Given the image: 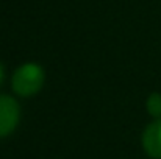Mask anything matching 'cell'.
<instances>
[{
	"label": "cell",
	"instance_id": "cell-1",
	"mask_svg": "<svg viewBox=\"0 0 161 159\" xmlns=\"http://www.w3.org/2000/svg\"><path fill=\"white\" fill-rule=\"evenodd\" d=\"M44 84V72L36 64H24L13 77V89L20 97L35 95Z\"/></svg>",
	"mask_w": 161,
	"mask_h": 159
},
{
	"label": "cell",
	"instance_id": "cell-2",
	"mask_svg": "<svg viewBox=\"0 0 161 159\" xmlns=\"http://www.w3.org/2000/svg\"><path fill=\"white\" fill-rule=\"evenodd\" d=\"M19 122V105L8 95H0V137L14 131Z\"/></svg>",
	"mask_w": 161,
	"mask_h": 159
},
{
	"label": "cell",
	"instance_id": "cell-3",
	"mask_svg": "<svg viewBox=\"0 0 161 159\" xmlns=\"http://www.w3.org/2000/svg\"><path fill=\"white\" fill-rule=\"evenodd\" d=\"M142 145L147 155L153 159H161V120L150 123L142 134Z\"/></svg>",
	"mask_w": 161,
	"mask_h": 159
},
{
	"label": "cell",
	"instance_id": "cell-4",
	"mask_svg": "<svg viewBox=\"0 0 161 159\" xmlns=\"http://www.w3.org/2000/svg\"><path fill=\"white\" fill-rule=\"evenodd\" d=\"M147 111L153 117H161V95L152 94L147 100Z\"/></svg>",
	"mask_w": 161,
	"mask_h": 159
},
{
	"label": "cell",
	"instance_id": "cell-5",
	"mask_svg": "<svg viewBox=\"0 0 161 159\" xmlns=\"http://www.w3.org/2000/svg\"><path fill=\"white\" fill-rule=\"evenodd\" d=\"M2 80H3V67L0 64V83H2Z\"/></svg>",
	"mask_w": 161,
	"mask_h": 159
}]
</instances>
